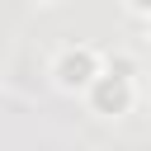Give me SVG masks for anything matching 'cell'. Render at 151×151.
<instances>
[{
	"label": "cell",
	"instance_id": "6da1fadb",
	"mask_svg": "<svg viewBox=\"0 0 151 151\" xmlns=\"http://www.w3.org/2000/svg\"><path fill=\"white\" fill-rule=\"evenodd\" d=\"M61 80H66V85L90 80V52H66V61H61Z\"/></svg>",
	"mask_w": 151,
	"mask_h": 151
}]
</instances>
